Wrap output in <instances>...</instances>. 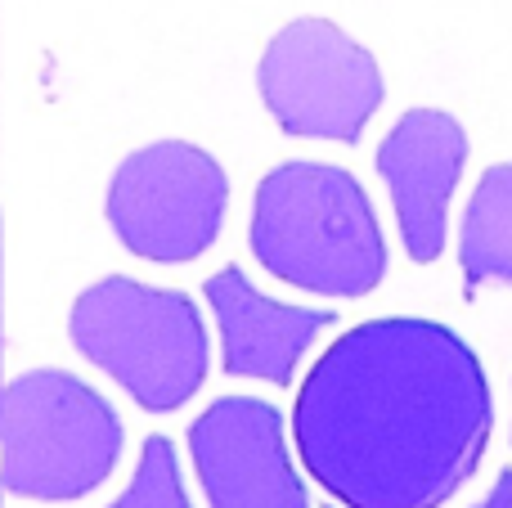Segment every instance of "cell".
<instances>
[{"mask_svg":"<svg viewBox=\"0 0 512 508\" xmlns=\"http://www.w3.org/2000/svg\"><path fill=\"white\" fill-rule=\"evenodd\" d=\"M230 207L225 167L189 140H158L135 149L108 185V225L126 252L158 266L203 257Z\"/></svg>","mask_w":512,"mask_h":508,"instance_id":"5","label":"cell"},{"mask_svg":"<svg viewBox=\"0 0 512 508\" xmlns=\"http://www.w3.org/2000/svg\"><path fill=\"white\" fill-rule=\"evenodd\" d=\"M463 162H468V135L459 117L441 108H409L378 144V176L387 180L400 239L418 266L445 252V212Z\"/></svg>","mask_w":512,"mask_h":508,"instance_id":"8","label":"cell"},{"mask_svg":"<svg viewBox=\"0 0 512 508\" xmlns=\"http://www.w3.org/2000/svg\"><path fill=\"white\" fill-rule=\"evenodd\" d=\"M252 252L274 279L319 297H364L387 275V239L364 185L328 162H283L256 185Z\"/></svg>","mask_w":512,"mask_h":508,"instance_id":"2","label":"cell"},{"mask_svg":"<svg viewBox=\"0 0 512 508\" xmlns=\"http://www.w3.org/2000/svg\"><path fill=\"white\" fill-rule=\"evenodd\" d=\"M189 459L212 508H310L288 459L283 414L256 396H221L189 423Z\"/></svg>","mask_w":512,"mask_h":508,"instance_id":"7","label":"cell"},{"mask_svg":"<svg viewBox=\"0 0 512 508\" xmlns=\"http://www.w3.org/2000/svg\"><path fill=\"white\" fill-rule=\"evenodd\" d=\"M68 338L140 410L171 414L207 378V324L189 293L108 275L72 302Z\"/></svg>","mask_w":512,"mask_h":508,"instance_id":"3","label":"cell"},{"mask_svg":"<svg viewBox=\"0 0 512 508\" xmlns=\"http://www.w3.org/2000/svg\"><path fill=\"white\" fill-rule=\"evenodd\" d=\"M0 495H5V491H0Z\"/></svg>","mask_w":512,"mask_h":508,"instance_id":"14","label":"cell"},{"mask_svg":"<svg viewBox=\"0 0 512 508\" xmlns=\"http://www.w3.org/2000/svg\"><path fill=\"white\" fill-rule=\"evenodd\" d=\"M122 419L63 369L14 378L0 401V491L18 500H81L122 459Z\"/></svg>","mask_w":512,"mask_h":508,"instance_id":"4","label":"cell"},{"mask_svg":"<svg viewBox=\"0 0 512 508\" xmlns=\"http://www.w3.org/2000/svg\"><path fill=\"white\" fill-rule=\"evenodd\" d=\"M0 351H5V342H0ZM0 401H5V387H0Z\"/></svg>","mask_w":512,"mask_h":508,"instance_id":"13","label":"cell"},{"mask_svg":"<svg viewBox=\"0 0 512 508\" xmlns=\"http://www.w3.org/2000/svg\"><path fill=\"white\" fill-rule=\"evenodd\" d=\"M459 261L468 297L486 284H512V162H499L472 189V203L463 212Z\"/></svg>","mask_w":512,"mask_h":508,"instance_id":"10","label":"cell"},{"mask_svg":"<svg viewBox=\"0 0 512 508\" xmlns=\"http://www.w3.org/2000/svg\"><path fill=\"white\" fill-rule=\"evenodd\" d=\"M477 508H512V468H508V473H499L495 491H490L486 504H477Z\"/></svg>","mask_w":512,"mask_h":508,"instance_id":"12","label":"cell"},{"mask_svg":"<svg viewBox=\"0 0 512 508\" xmlns=\"http://www.w3.org/2000/svg\"><path fill=\"white\" fill-rule=\"evenodd\" d=\"M495 428L477 351L436 320H369L310 365L292 405L301 468L342 508H441Z\"/></svg>","mask_w":512,"mask_h":508,"instance_id":"1","label":"cell"},{"mask_svg":"<svg viewBox=\"0 0 512 508\" xmlns=\"http://www.w3.org/2000/svg\"><path fill=\"white\" fill-rule=\"evenodd\" d=\"M256 86L283 135L355 144L382 104L378 59L328 18H297L270 36Z\"/></svg>","mask_w":512,"mask_h":508,"instance_id":"6","label":"cell"},{"mask_svg":"<svg viewBox=\"0 0 512 508\" xmlns=\"http://www.w3.org/2000/svg\"><path fill=\"white\" fill-rule=\"evenodd\" d=\"M108 508H194L189 504V491H185V477H180L176 446H171L167 437L144 441L131 486Z\"/></svg>","mask_w":512,"mask_h":508,"instance_id":"11","label":"cell"},{"mask_svg":"<svg viewBox=\"0 0 512 508\" xmlns=\"http://www.w3.org/2000/svg\"><path fill=\"white\" fill-rule=\"evenodd\" d=\"M203 293L221 329V369L230 378H261V383L288 387L310 342L328 324H337L333 311H306V306L265 297L239 266L216 270Z\"/></svg>","mask_w":512,"mask_h":508,"instance_id":"9","label":"cell"}]
</instances>
